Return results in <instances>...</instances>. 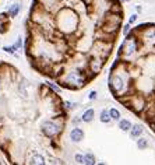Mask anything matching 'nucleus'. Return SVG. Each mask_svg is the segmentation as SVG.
<instances>
[{"mask_svg": "<svg viewBox=\"0 0 155 165\" xmlns=\"http://www.w3.org/2000/svg\"><path fill=\"white\" fill-rule=\"evenodd\" d=\"M42 129H43V132L46 136H55V134H57L59 133V126H56L55 123H52V122H46V123H43V126H42Z\"/></svg>", "mask_w": 155, "mask_h": 165, "instance_id": "1", "label": "nucleus"}, {"mask_svg": "<svg viewBox=\"0 0 155 165\" xmlns=\"http://www.w3.org/2000/svg\"><path fill=\"white\" fill-rule=\"evenodd\" d=\"M83 137H84V133L81 129H74V130H71V133H70V139H71V141H74V143L81 141Z\"/></svg>", "mask_w": 155, "mask_h": 165, "instance_id": "2", "label": "nucleus"}, {"mask_svg": "<svg viewBox=\"0 0 155 165\" xmlns=\"http://www.w3.org/2000/svg\"><path fill=\"white\" fill-rule=\"evenodd\" d=\"M67 80H69L70 83H74V84H81L84 78L80 76V73H71V74L67 77Z\"/></svg>", "mask_w": 155, "mask_h": 165, "instance_id": "3", "label": "nucleus"}, {"mask_svg": "<svg viewBox=\"0 0 155 165\" xmlns=\"http://www.w3.org/2000/svg\"><path fill=\"white\" fill-rule=\"evenodd\" d=\"M141 133H143V126H141V125H137V126L133 127V130H131V137L135 139V137H138Z\"/></svg>", "mask_w": 155, "mask_h": 165, "instance_id": "4", "label": "nucleus"}, {"mask_svg": "<svg viewBox=\"0 0 155 165\" xmlns=\"http://www.w3.org/2000/svg\"><path fill=\"white\" fill-rule=\"evenodd\" d=\"M92 119H94V110L92 109L85 110V112H84V115H83V121L84 122H91Z\"/></svg>", "mask_w": 155, "mask_h": 165, "instance_id": "5", "label": "nucleus"}, {"mask_svg": "<svg viewBox=\"0 0 155 165\" xmlns=\"http://www.w3.org/2000/svg\"><path fill=\"white\" fill-rule=\"evenodd\" d=\"M119 127L123 130V132H127V130H130V127H131V123L129 121H126V119H123V121L119 123Z\"/></svg>", "mask_w": 155, "mask_h": 165, "instance_id": "6", "label": "nucleus"}, {"mask_svg": "<svg viewBox=\"0 0 155 165\" xmlns=\"http://www.w3.org/2000/svg\"><path fill=\"white\" fill-rule=\"evenodd\" d=\"M31 164H45V160H43V157L42 155H34L32 157V160H31Z\"/></svg>", "mask_w": 155, "mask_h": 165, "instance_id": "7", "label": "nucleus"}, {"mask_svg": "<svg viewBox=\"0 0 155 165\" xmlns=\"http://www.w3.org/2000/svg\"><path fill=\"white\" fill-rule=\"evenodd\" d=\"M20 4H18V3H17V4H14V6H13V7H11L10 9V11H9V14H10L11 17H16V15H17V14H18V11H20Z\"/></svg>", "mask_w": 155, "mask_h": 165, "instance_id": "8", "label": "nucleus"}, {"mask_svg": "<svg viewBox=\"0 0 155 165\" xmlns=\"http://www.w3.org/2000/svg\"><path fill=\"white\" fill-rule=\"evenodd\" d=\"M84 164H88V165L95 164V158H94V155L92 154L84 155Z\"/></svg>", "mask_w": 155, "mask_h": 165, "instance_id": "9", "label": "nucleus"}, {"mask_svg": "<svg viewBox=\"0 0 155 165\" xmlns=\"http://www.w3.org/2000/svg\"><path fill=\"white\" fill-rule=\"evenodd\" d=\"M123 87V81L120 80L119 77H116L115 78V81H113V88H115V91H119L120 88Z\"/></svg>", "mask_w": 155, "mask_h": 165, "instance_id": "10", "label": "nucleus"}, {"mask_svg": "<svg viewBox=\"0 0 155 165\" xmlns=\"http://www.w3.org/2000/svg\"><path fill=\"white\" fill-rule=\"evenodd\" d=\"M101 121L103 123H108V122L111 121V116H109V110H102V113H101Z\"/></svg>", "mask_w": 155, "mask_h": 165, "instance_id": "11", "label": "nucleus"}, {"mask_svg": "<svg viewBox=\"0 0 155 165\" xmlns=\"http://www.w3.org/2000/svg\"><path fill=\"white\" fill-rule=\"evenodd\" d=\"M109 115L112 116V119H115V121H117V119L120 118V113H119L117 109H111L109 110Z\"/></svg>", "mask_w": 155, "mask_h": 165, "instance_id": "12", "label": "nucleus"}, {"mask_svg": "<svg viewBox=\"0 0 155 165\" xmlns=\"http://www.w3.org/2000/svg\"><path fill=\"white\" fill-rule=\"evenodd\" d=\"M145 147H147V140H145V139H140V140H138V148H140V150H144Z\"/></svg>", "mask_w": 155, "mask_h": 165, "instance_id": "13", "label": "nucleus"}, {"mask_svg": "<svg viewBox=\"0 0 155 165\" xmlns=\"http://www.w3.org/2000/svg\"><path fill=\"white\" fill-rule=\"evenodd\" d=\"M75 161L78 162V164H84V155H75Z\"/></svg>", "mask_w": 155, "mask_h": 165, "instance_id": "14", "label": "nucleus"}, {"mask_svg": "<svg viewBox=\"0 0 155 165\" xmlns=\"http://www.w3.org/2000/svg\"><path fill=\"white\" fill-rule=\"evenodd\" d=\"M129 30H130V25H124L123 32H124V34H127V32H129Z\"/></svg>", "mask_w": 155, "mask_h": 165, "instance_id": "15", "label": "nucleus"}, {"mask_svg": "<svg viewBox=\"0 0 155 165\" xmlns=\"http://www.w3.org/2000/svg\"><path fill=\"white\" fill-rule=\"evenodd\" d=\"M90 98H91V99L96 98V92H95V91H92V92H91V95H90Z\"/></svg>", "mask_w": 155, "mask_h": 165, "instance_id": "16", "label": "nucleus"}, {"mask_svg": "<svg viewBox=\"0 0 155 165\" xmlns=\"http://www.w3.org/2000/svg\"><path fill=\"white\" fill-rule=\"evenodd\" d=\"M135 18H137V15H131V17H130V22L135 21Z\"/></svg>", "mask_w": 155, "mask_h": 165, "instance_id": "17", "label": "nucleus"}]
</instances>
